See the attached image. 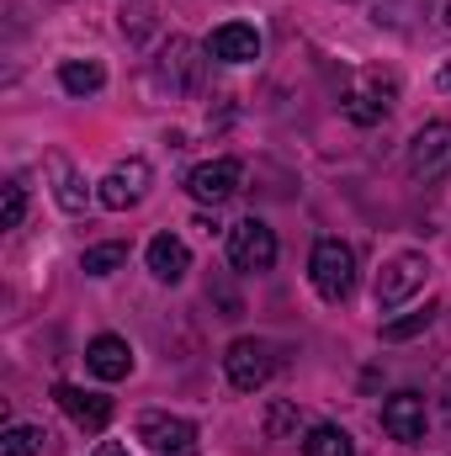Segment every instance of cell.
<instances>
[{
    "mask_svg": "<svg viewBox=\"0 0 451 456\" xmlns=\"http://www.w3.org/2000/svg\"><path fill=\"white\" fill-rule=\"evenodd\" d=\"M21 218H27V191H21V181H5V213H0V224L21 228Z\"/></svg>",
    "mask_w": 451,
    "mask_h": 456,
    "instance_id": "603a6c76",
    "label": "cell"
},
{
    "mask_svg": "<svg viewBox=\"0 0 451 456\" xmlns=\"http://www.w3.org/2000/svg\"><path fill=\"white\" fill-rule=\"evenodd\" d=\"M345 117L350 122H382L388 117V102H377V91H350L345 96Z\"/></svg>",
    "mask_w": 451,
    "mask_h": 456,
    "instance_id": "7402d4cb",
    "label": "cell"
},
{
    "mask_svg": "<svg viewBox=\"0 0 451 456\" xmlns=\"http://www.w3.org/2000/svg\"><path fill=\"white\" fill-rule=\"evenodd\" d=\"M303 425H308V419H303L298 403H271V414H266V441H298Z\"/></svg>",
    "mask_w": 451,
    "mask_h": 456,
    "instance_id": "d6986e66",
    "label": "cell"
},
{
    "mask_svg": "<svg viewBox=\"0 0 451 456\" xmlns=\"http://www.w3.org/2000/svg\"><path fill=\"white\" fill-rule=\"evenodd\" d=\"M239 181H244L239 159H208V165H197V170L186 175V191H192L202 208H224L228 197L239 191Z\"/></svg>",
    "mask_w": 451,
    "mask_h": 456,
    "instance_id": "ba28073f",
    "label": "cell"
},
{
    "mask_svg": "<svg viewBox=\"0 0 451 456\" xmlns=\"http://www.w3.org/2000/svg\"><path fill=\"white\" fill-rule=\"evenodd\" d=\"M138 441L154 456H197V425L181 419V414H144Z\"/></svg>",
    "mask_w": 451,
    "mask_h": 456,
    "instance_id": "3957f363",
    "label": "cell"
},
{
    "mask_svg": "<svg viewBox=\"0 0 451 456\" xmlns=\"http://www.w3.org/2000/svg\"><path fill=\"white\" fill-rule=\"evenodd\" d=\"M59 86H64L70 96H96V91L107 86V69H102L96 59H70V64L59 69Z\"/></svg>",
    "mask_w": 451,
    "mask_h": 456,
    "instance_id": "2e32d148",
    "label": "cell"
},
{
    "mask_svg": "<svg viewBox=\"0 0 451 456\" xmlns=\"http://www.w3.org/2000/svg\"><path fill=\"white\" fill-rule=\"evenodd\" d=\"M303 456H356V441L340 425H314L303 441Z\"/></svg>",
    "mask_w": 451,
    "mask_h": 456,
    "instance_id": "e0dca14e",
    "label": "cell"
},
{
    "mask_svg": "<svg viewBox=\"0 0 451 456\" xmlns=\"http://www.w3.org/2000/svg\"><path fill=\"white\" fill-rule=\"evenodd\" d=\"M409 175L414 181H447L451 175V122H425L409 143Z\"/></svg>",
    "mask_w": 451,
    "mask_h": 456,
    "instance_id": "7a4b0ae2",
    "label": "cell"
},
{
    "mask_svg": "<svg viewBox=\"0 0 451 456\" xmlns=\"http://www.w3.org/2000/svg\"><path fill=\"white\" fill-rule=\"evenodd\" d=\"M149 181H154L149 159H127V165H112V170H107V181L96 186V197H102V208L127 213V208H138V202L149 197Z\"/></svg>",
    "mask_w": 451,
    "mask_h": 456,
    "instance_id": "8992f818",
    "label": "cell"
},
{
    "mask_svg": "<svg viewBox=\"0 0 451 456\" xmlns=\"http://www.w3.org/2000/svg\"><path fill=\"white\" fill-rule=\"evenodd\" d=\"M86 276H112L117 265H127V244H96V249H86Z\"/></svg>",
    "mask_w": 451,
    "mask_h": 456,
    "instance_id": "44dd1931",
    "label": "cell"
},
{
    "mask_svg": "<svg viewBox=\"0 0 451 456\" xmlns=\"http://www.w3.org/2000/svg\"><path fill=\"white\" fill-rule=\"evenodd\" d=\"M430 319H436V303H425V308H414V314H404V319H388V324H382V340H414V335L430 330Z\"/></svg>",
    "mask_w": 451,
    "mask_h": 456,
    "instance_id": "ffe728a7",
    "label": "cell"
},
{
    "mask_svg": "<svg viewBox=\"0 0 451 456\" xmlns=\"http://www.w3.org/2000/svg\"><path fill=\"white\" fill-rule=\"evenodd\" d=\"M425 281H430V260H425V255H398V260L377 276V308L393 314V308L409 303Z\"/></svg>",
    "mask_w": 451,
    "mask_h": 456,
    "instance_id": "277c9868",
    "label": "cell"
},
{
    "mask_svg": "<svg viewBox=\"0 0 451 456\" xmlns=\"http://www.w3.org/2000/svg\"><path fill=\"white\" fill-rule=\"evenodd\" d=\"M382 430H388L398 446L425 441V398H420V393H393V398L382 403Z\"/></svg>",
    "mask_w": 451,
    "mask_h": 456,
    "instance_id": "30bf717a",
    "label": "cell"
},
{
    "mask_svg": "<svg viewBox=\"0 0 451 456\" xmlns=\"http://www.w3.org/2000/svg\"><path fill=\"white\" fill-rule=\"evenodd\" d=\"M308 276H314V292L324 303H345L356 292V249L345 239H319L314 260H308Z\"/></svg>",
    "mask_w": 451,
    "mask_h": 456,
    "instance_id": "6da1fadb",
    "label": "cell"
},
{
    "mask_svg": "<svg viewBox=\"0 0 451 456\" xmlns=\"http://www.w3.org/2000/svg\"><path fill=\"white\" fill-rule=\"evenodd\" d=\"M43 446H48L43 425H5V436H0V456H37Z\"/></svg>",
    "mask_w": 451,
    "mask_h": 456,
    "instance_id": "ac0fdd59",
    "label": "cell"
},
{
    "mask_svg": "<svg viewBox=\"0 0 451 456\" xmlns=\"http://www.w3.org/2000/svg\"><path fill=\"white\" fill-rule=\"evenodd\" d=\"M197 80H202L197 43H186V37H170V48H165V59H160V86H165L170 96H186V91H197Z\"/></svg>",
    "mask_w": 451,
    "mask_h": 456,
    "instance_id": "9c48e42d",
    "label": "cell"
},
{
    "mask_svg": "<svg viewBox=\"0 0 451 456\" xmlns=\"http://www.w3.org/2000/svg\"><path fill=\"white\" fill-rule=\"evenodd\" d=\"M224 371H228V382H234L239 393L266 387V377H271V345L266 340H234L224 350Z\"/></svg>",
    "mask_w": 451,
    "mask_h": 456,
    "instance_id": "52a82bcc",
    "label": "cell"
},
{
    "mask_svg": "<svg viewBox=\"0 0 451 456\" xmlns=\"http://www.w3.org/2000/svg\"><path fill=\"white\" fill-rule=\"evenodd\" d=\"M91 456H127V446H117V441H102V446H96Z\"/></svg>",
    "mask_w": 451,
    "mask_h": 456,
    "instance_id": "cb8c5ba5",
    "label": "cell"
},
{
    "mask_svg": "<svg viewBox=\"0 0 451 456\" xmlns=\"http://www.w3.org/2000/svg\"><path fill=\"white\" fill-rule=\"evenodd\" d=\"M86 366H91L102 382H122V377L133 371V350H127V340H117V335H96L91 350H86Z\"/></svg>",
    "mask_w": 451,
    "mask_h": 456,
    "instance_id": "4fadbf2b",
    "label": "cell"
},
{
    "mask_svg": "<svg viewBox=\"0 0 451 456\" xmlns=\"http://www.w3.org/2000/svg\"><path fill=\"white\" fill-rule=\"evenodd\" d=\"M149 271H154V281H165V287L186 281V271H192V255H186V244H181L176 233H160V239L149 244Z\"/></svg>",
    "mask_w": 451,
    "mask_h": 456,
    "instance_id": "5bb4252c",
    "label": "cell"
},
{
    "mask_svg": "<svg viewBox=\"0 0 451 456\" xmlns=\"http://www.w3.org/2000/svg\"><path fill=\"white\" fill-rule=\"evenodd\" d=\"M447 21H451V5H447Z\"/></svg>",
    "mask_w": 451,
    "mask_h": 456,
    "instance_id": "484cf974",
    "label": "cell"
},
{
    "mask_svg": "<svg viewBox=\"0 0 451 456\" xmlns=\"http://www.w3.org/2000/svg\"><path fill=\"white\" fill-rule=\"evenodd\" d=\"M436 86H441V91H451V64L441 69V75H436Z\"/></svg>",
    "mask_w": 451,
    "mask_h": 456,
    "instance_id": "d4e9b609",
    "label": "cell"
},
{
    "mask_svg": "<svg viewBox=\"0 0 451 456\" xmlns=\"http://www.w3.org/2000/svg\"><path fill=\"white\" fill-rule=\"evenodd\" d=\"M53 398H59V409H64L80 430H107V425H112V398H102V393H86V387L59 382Z\"/></svg>",
    "mask_w": 451,
    "mask_h": 456,
    "instance_id": "8fae6325",
    "label": "cell"
},
{
    "mask_svg": "<svg viewBox=\"0 0 451 456\" xmlns=\"http://www.w3.org/2000/svg\"><path fill=\"white\" fill-rule=\"evenodd\" d=\"M208 53L224 59V64H250V59H260V32L244 27V21H224V27L208 37Z\"/></svg>",
    "mask_w": 451,
    "mask_h": 456,
    "instance_id": "7c38bea8",
    "label": "cell"
},
{
    "mask_svg": "<svg viewBox=\"0 0 451 456\" xmlns=\"http://www.w3.org/2000/svg\"><path fill=\"white\" fill-rule=\"evenodd\" d=\"M228 260H234V271H271V260H276V233L260 224V218L234 224L228 228Z\"/></svg>",
    "mask_w": 451,
    "mask_h": 456,
    "instance_id": "5b68a950",
    "label": "cell"
},
{
    "mask_svg": "<svg viewBox=\"0 0 451 456\" xmlns=\"http://www.w3.org/2000/svg\"><path fill=\"white\" fill-rule=\"evenodd\" d=\"M43 170L53 175V197H59V208H64V213H86V181L75 175V165H70L64 154H48Z\"/></svg>",
    "mask_w": 451,
    "mask_h": 456,
    "instance_id": "9a60e30c",
    "label": "cell"
}]
</instances>
